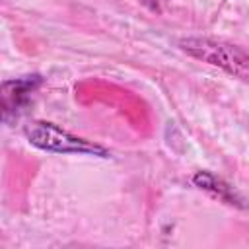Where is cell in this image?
<instances>
[{
	"label": "cell",
	"mask_w": 249,
	"mask_h": 249,
	"mask_svg": "<svg viewBox=\"0 0 249 249\" xmlns=\"http://www.w3.org/2000/svg\"><path fill=\"white\" fill-rule=\"evenodd\" d=\"M193 185L210 193L212 196L224 200L226 204H231V206H237V208H245V200L237 195V191L233 187H230L224 179H220L218 175L202 169V171H196L193 175Z\"/></svg>",
	"instance_id": "obj_4"
},
{
	"label": "cell",
	"mask_w": 249,
	"mask_h": 249,
	"mask_svg": "<svg viewBox=\"0 0 249 249\" xmlns=\"http://www.w3.org/2000/svg\"><path fill=\"white\" fill-rule=\"evenodd\" d=\"M179 47L196 60L218 66L239 80H247L249 56L241 45L222 39H210V37H189V39H181Z\"/></svg>",
	"instance_id": "obj_1"
},
{
	"label": "cell",
	"mask_w": 249,
	"mask_h": 249,
	"mask_svg": "<svg viewBox=\"0 0 249 249\" xmlns=\"http://www.w3.org/2000/svg\"><path fill=\"white\" fill-rule=\"evenodd\" d=\"M43 86V76L27 74L0 84V123L14 124L31 105L35 93Z\"/></svg>",
	"instance_id": "obj_3"
},
{
	"label": "cell",
	"mask_w": 249,
	"mask_h": 249,
	"mask_svg": "<svg viewBox=\"0 0 249 249\" xmlns=\"http://www.w3.org/2000/svg\"><path fill=\"white\" fill-rule=\"evenodd\" d=\"M23 134L27 142L39 150L53 152V154H82V156H97L109 158V152L86 138L74 136L68 130L47 123V121H31L23 126Z\"/></svg>",
	"instance_id": "obj_2"
},
{
	"label": "cell",
	"mask_w": 249,
	"mask_h": 249,
	"mask_svg": "<svg viewBox=\"0 0 249 249\" xmlns=\"http://www.w3.org/2000/svg\"><path fill=\"white\" fill-rule=\"evenodd\" d=\"M142 6H146L148 10H152V12H158L160 14V0H138Z\"/></svg>",
	"instance_id": "obj_5"
}]
</instances>
